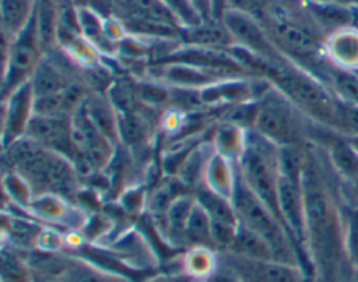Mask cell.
Returning a JSON list of instances; mask_svg holds the SVG:
<instances>
[{
    "label": "cell",
    "mask_w": 358,
    "mask_h": 282,
    "mask_svg": "<svg viewBox=\"0 0 358 282\" xmlns=\"http://www.w3.org/2000/svg\"><path fill=\"white\" fill-rule=\"evenodd\" d=\"M308 10L313 20L322 28L331 29V34L348 28L351 18H354V14L350 11V8L338 3H308Z\"/></svg>",
    "instance_id": "cell-25"
},
{
    "label": "cell",
    "mask_w": 358,
    "mask_h": 282,
    "mask_svg": "<svg viewBox=\"0 0 358 282\" xmlns=\"http://www.w3.org/2000/svg\"><path fill=\"white\" fill-rule=\"evenodd\" d=\"M34 10L35 0H1V29L6 42H11L25 29Z\"/></svg>",
    "instance_id": "cell-18"
},
{
    "label": "cell",
    "mask_w": 358,
    "mask_h": 282,
    "mask_svg": "<svg viewBox=\"0 0 358 282\" xmlns=\"http://www.w3.org/2000/svg\"><path fill=\"white\" fill-rule=\"evenodd\" d=\"M3 188L10 201L25 209H28L35 197L29 183L20 173L11 169H8L3 176Z\"/></svg>",
    "instance_id": "cell-31"
},
{
    "label": "cell",
    "mask_w": 358,
    "mask_h": 282,
    "mask_svg": "<svg viewBox=\"0 0 358 282\" xmlns=\"http://www.w3.org/2000/svg\"><path fill=\"white\" fill-rule=\"evenodd\" d=\"M192 194L196 202L206 211V214L210 216L211 221H218V222H225L232 225L239 223L232 200L217 194L215 191L208 188L203 181H200L193 188Z\"/></svg>",
    "instance_id": "cell-19"
},
{
    "label": "cell",
    "mask_w": 358,
    "mask_h": 282,
    "mask_svg": "<svg viewBox=\"0 0 358 282\" xmlns=\"http://www.w3.org/2000/svg\"><path fill=\"white\" fill-rule=\"evenodd\" d=\"M336 3H338V4H343V6H347V7H350L351 4H357V3H358V0H336Z\"/></svg>",
    "instance_id": "cell-41"
},
{
    "label": "cell",
    "mask_w": 358,
    "mask_h": 282,
    "mask_svg": "<svg viewBox=\"0 0 358 282\" xmlns=\"http://www.w3.org/2000/svg\"><path fill=\"white\" fill-rule=\"evenodd\" d=\"M134 89L137 101L143 107L159 109L172 103V89L161 81H138L134 84Z\"/></svg>",
    "instance_id": "cell-29"
},
{
    "label": "cell",
    "mask_w": 358,
    "mask_h": 282,
    "mask_svg": "<svg viewBox=\"0 0 358 282\" xmlns=\"http://www.w3.org/2000/svg\"><path fill=\"white\" fill-rule=\"evenodd\" d=\"M204 282H242V281L234 271H231L228 267L220 262L214 274L210 275Z\"/></svg>",
    "instance_id": "cell-37"
},
{
    "label": "cell",
    "mask_w": 358,
    "mask_h": 282,
    "mask_svg": "<svg viewBox=\"0 0 358 282\" xmlns=\"http://www.w3.org/2000/svg\"><path fill=\"white\" fill-rule=\"evenodd\" d=\"M71 81L74 80L70 77L67 68L45 53L41 63L35 68L29 84L35 98H41L62 92Z\"/></svg>",
    "instance_id": "cell-12"
},
{
    "label": "cell",
    "mask_w": 358,
    "mask_h": 282,
    "mask_svg": "<svg viewBox=\"0 0 358 282\" xmlns=\"http://www.w3.org/2000/svg\"><path fill=\"white\" fill-rule=\"evenodd\" d=\"M1 282H35L24 253L14 247L3 246Z\"/></svg>",
    "instance_id": "cell-28"
},
{
    "label": "cell",
    "mask_w": 358,
    "mask_h": 282,
    "mask_svg": "<svg viewBox=\"0 0 358 282\" xmlns=\"http://www.w3.org/2000/svg\"><path fill=\"white\" fill-rule=\"evenodd\" d=\"M305 250L313 282H352L354 267L344 240V218L306 151L302 173Z\"/></svg>",
    "instance_id": "cell-1"
},
{
    "label": "cell",
    "mask_w": 358,
    "mask_h": 282,
    "mask_svg": "<svg viewBox=\"0 0 358 282\" xmlns=\"http://www.w3.org/2000/svg\"><path fill=\"white\" fill-rule=\"evenodd\" d=\"M329 57L344 68L352 67L358 70V31L344 28L331 34L327 43Z\"/></svg>",
    "instance_id": "cell-21"
},
{
    "label": "cell",
    "mask_w": 358,
    "mask_h": 282,
    "mask_svg": "<svg viewBox=\"0 0 358 282\" xmlns=\"http://www.w3.org/2000/svg\"><path fill=\"white\" fill-rule=\"evenodd\" d=\"M76 7H88L91 0H70Z\"/></svg>",
    "instance_id": "cell-40"
},
{
    "label": "cell",
    "mask_w": 358,
    "mask_h": 282,
    "mask_svg": "<svg viewBox=\"0 0 358 282\" xmlns=\"http://www.w3.org/2000/svg\"><path fill=\"white\" fill-rule=\"evenodd\" d=\"M267 17L273 34L271 39L287 57V53L309 59L319 54L320 43L310 31L285 18L280 13H267Z\"/></svg>",
    "instance_id": "cell-10"
},
{
    "label": "cell",
    "mask_w": 358,
    "mask_h": 282,
    "mask_svg": "<svg viewBox=\"0 0 358 282\" xmlns=\"http://www.w3.org/2000/svg\"><path fill=\"white\" fill-rule=\"evenodd\" d=\"M248 130L235 126L232 123L224 121L214 131L213 149L214 152L225 156L227 159L238 163L246 144Z\"/></svg>",
    "instance_id": "cell-22"
},
{
    "label": "cell",
    "mask_w": 358,
    "mask_h": 282,
    "mask_svg": "<svg viewBox=\"0 0 358 282\" xmlns=\"http://www.w3.org/2000/svg\"><path fill=\"white\" fill-rule=\"evenodd\" d=\"M35 95L29 81L14 89L3 98V119H1V141L3 149L22 138L28 124L35 114Z\"/></svg>",
    "instance_id": "cell-8"
},
{
    "label": "cell",
    "mask_w": 358,
    "mask_h": 282,
    "mask_svg": "<svg viewBox=\"0 0 358 282\" xmlns=\"http://www.w3.org/2000/svg\"><path fill=\"white\" fill-rule=\"evenodd\" d=\"M28 211L42 221L52 222V223H70L71 219V208L69 201L56 194H39L35 195L31 201Z\"/></svg>",
    "instance_id": "cell-24"
},
{
    "label": "cell",
    "mask_w": 358,
    "mask_h": 282,
    "mask_svg": "<svg viewBox=\"0 0 358 282\" xmlns=\"http://www.w3.org/2000/svg\"><path fill=\"white\" fill-rule=\"evenodd\" d=\"M331 165L340 176L354 181L358 179V149L347 141H336L329 149Z\"/></svg>",
    "instance_id": "cell-30"
},
{
    "label": "cell",
    "mask_w": 358,
    "mask_h": 282,
    "mask_svg": "<svg viewBox=\"0 0 358 282\" xmlns=\"http://www.w3.org/2000/svg\"><path fill=\"white\" fill-rule=\"evenodd\" d=\"M159 1L175 15V18L178 20L182 28H190L204 22L199 15V13L196 11V8L193 7L190 0H159Z\"/></svg>",
    "instance_id": "cell-34"
},
{
    "label": "cell",
    "mask_w": 358,
    "mask_h": 282,
    "mask_svg": "<svg viewBox=\"0 0 358 282\" xmlns=\"http://www.w3.org/2000/svg\"><path fill=\"white\" fill-rule=\"evenodd\" d=\"M203 21H211V3L210 0H190Z\"/></svg>",
    "instance_id": "cell-39"
},
{
    "label": "cell",
    "mask_w": 358,
    "mask_h": 282,
    "mask_svg": "<svg viewBox=\"0 0 358 282\" xmlns=\"http://www.w3.org/2000/svg\"><path fill=\"white\" fill-rule=\"evenodd\" d=\"M220 265V253L207 246L187 247L180 258V271L193 281L204 282Z\"/></svg>",
    "instance_id": "cell-16"
},
{
    "label": "cell",
    "mask_w": 358,
    "mask_h": 282,
    "mask_svg": "<svg viewBox=\"0 0 358 282\" xmlns=\"http://www.w3.org/2000/svg\"><path fill=\"white\" fill-rule=\"evenodd\" d=\"M55 282H133L130 278L105 269L80 257H67V261Z\"/></svg>",
    "instance_id": "cell-14"
},
{
    "label": "cell",
    "mask_w": 358,
    "mask_h": 282,
    "mask_svg": "<svg viewBox=\"0 0 358 282\" xmlns=\"http://www.w3.org/2000/svg\"><path fill=\"white\" fill-rule=\"evenodd\" d=\"M83 105L88 119L98 131L116 145V142H119L117 112L109 98L101 92H90Z\"/></svg>",
    "instance_id": "cell-15"
},
{
    "label": "cell",
    "mask_w": 358,
    "mask_h": 282,
    "mask_svg": "<svg viewBox=\"0 0 358 282\" xmlns=\"http://www.w3.org/2000/svg\"><path fill=\"white\" fill-rule=\"evenodd\" d=\"M193 282H199V281H193Z\"/></svg>",
    "instance_id": "cell-43"
},
{
    "label": "cell",
    "mask_w": 358,
    "mask_h": 282,
    "mask_svg": "<svg viewBox=\"0 0 358 282\" xmlns=\"http://www.w3.org/2000/svg\"><path fill=\"white\" fill-rule=\"evenodd\" d=\"M35 21L39 40L45 53L56 45L57 8L52 0H35Z\"/></svg>",
    "instance_id": "cell-26"
},
{
    "label": "cell",
    "mask_w": 358,
    "mask_h": 282,
    "mask_svg": "<svg viewBox=\"0 0 358 282\" xmlns=\"http://www.w3.org/2000/svg\"><path fill=\"white\" fill-rule=\"evenodd\" d=\"M334 131L350 137H358V103L338 98Z\"/></svg>",
    "instance_id": "cell-32"
},
{
    "label": "cell",
    "mask_w": 358,
    "mask_h": 282,
    "mask_svg": "<svg viewBox=\"0 0 358 282\" xmlns=\"http://www.w3.org/2000/svg\"><path fill=\"white\" fill-rule=\"evenodd\" d=\"M194 205V197L182 194L175 198L164 212V230L166 240L178 247H185V229Z\"/></svg>",
    "instance_id": "cell-17"
},
{
    "label": "cell",
    "mask_w": 358,
    "mask_h": 282,
    "mask_svg": "<svg viewBox=\"0 0 358 282\" xmlns=\"http://www.w3.org/2000/svg\"><path fill=\"white\" fill-rule=\"evenodd\" d=\"M45 52L39 40L34 10V15L25 29L11 42L4 40V67L1 85L3 98L31 80Z\"/></svg>",
    "instance_id": "cell-5"
},
{
    "label": "cell",
    "mask_w": 358,
    "mask_h": 282,
    "mask_svg": "<svg viewBox=\"0 0 358 282\" xmlns=\"http://www.w3.org/2000/svg\"><path fill=\"white\" fill-rule=\"evenodd\" d=\"M221 22L232 35L235 45L246 49L252 54L270 63H280L289 59L277 47L274 40L263 29L262 24L253 17L228 8L222 15Z\"/></svg>",
    "instance_id": "cell-7"
},
{
    "label": "cell",
    "mask_w": 358,
    "mask_h": 282,
    "mask_svg": "<svg viewBox=\"0 0 358 282\" xmlns=\"http://www.w3.org/2000/svg\"><path fill=\"white\" fill-rule=\"evenodd\" d=\"M308 117L273 84L257 99L253 131L275 147H303Z\"/></svg>",
    "instance_id": "cell-3"
},
{
    "label": "cell",
    "mask_w": 358,
    "mask_h": 282,
    "mask_svg": "<svg viewBox=\"0 0 358 282\" xmlns=\"http://www.w3.org/2000/svg\"><path fill=\"white\" fill-rule=\"evenodd\" d=\"M24 137L70 161L77 155L71 138V117H46L34 114Z\"/></svg>",
    "instance_id": "cell-9"
},
{
    "label": "cell",
    "mask_w": 358,
    "mask_h": 282,
    "mask_svg": "<svg viewBox=\"0 0 358 282\" xmlns=\"http://www.w3.org/2000/svg\"><path fill=\"white\" fill-rule=\"evenodd\" d=\"M220 262L234 271L242 282H313L302 267L275 260H249L222 251Z\"/></svg>",
    "instance_id": "cell-6"
},
{
    "label": "cell",
    "mask_w": 358,
    "mask_h": 282,
    "mask_svg": "<svg viewBox=\"0 0 358 282\" xmlns=\"http://www.w3.org/2000/svg\"><path fill=\"white\" fill-rule=\"evenodd\" d=\"M180 39L187 46L228 50L235 40L221 21H204L196 27L182 28Z\"/></svg>",
    "instance_id": "cell-13"
},
{
    "label": "cell",
    "mask_w": 358,
    "mask_h": 282,
    "mask_svg": "<svg viewBox=\"0 0 358 282\" xmlns=\"http://www.w3.org/2000/svg\"><path fill=\"white\" fill-rule=\"evenodd\" d=\"M343 218L345 248L354 269H358V207L348 208Z\"/></svg>",
    "instance_id": "cell-33"
},
{
    "label": "cell",
    "mask_w": 358,
    "mask_h": 282,
    "mask_svg": "<svg viewBox=\"0 0 358 282\" xmlns=\"http://www.w3.org/2000/svg\"><path fill=\"white\" fill-rule=\"evenodd\" d=\"M267 0H229L228 3V8L248 14L257 20L260 24L267 17Z\"/></svg>",
    "instance_id": "cell-35"
},
{
    "label": "cell",
    "mask_w": 358,
    "mask_h": 282,
    "mask_svg": "<svg viewBox=\"0 0 358 282\" xmlns=\"http://www.w3.org/2000/svg\"><path fill=\"white\" fill-rule=\"evenodd\" d=\"M143 282H193V279L179 269L175 272H162L151 275L145 278Z\"/></svg>",
    "instance_id": "cell-36"
},
{
    "label": "cell",
    "mask_w": 358,
    "mask_h": 282,
    "mask_svg": "<svg viewBox=\"0 0 358 282\" xmlns=\"http://www.w3.org/2000/svg\"><path fill=\"white\" fill-rule=\"evenodd\" d=\"M352 282H358V269H355V272H354V281Z\"/></svg>",
    "instance_id": "cell-42"
},
{
    "label": "cell",
    "mask_w": 358,
    "mask_h": 282,
    "mask_svg": "<svg viewBox=\"0 0 358 282\" xmlns=\"http://www.w3.org/2000/svg\"><path fill=\"white\" fill-rule=\"evenodd\" d=\"M193 246H207L214 248L211 239V219L196 200L185 229V247Z\"/></svg>",
    "instance_id": "cell-27"
},
{
    "label": "cell",
    "mask_w": 358,
    "mask_h": 282,
    "mask_svg": "<svg viewBox=\"0 0 358 282\" xmlns=\"http://www.w3.org/2000/svg\"><path fill=\"white\" fill-rule=\"evenodd\" d=\"M201 181L217 194L232 200L238 181V165L213 149L206 161Z\"/></svg>",
    "instance_id": "cell-11"
},
{
    "label": "cell",
    "mask_w": 358,
    "mask_h": 282,
    "mask_svg": "<svg viewBox=\"0 0 358 282\" xmlns=\"http://www.w3.org/2000/svg\"><path fill=\"white\" fill-rule=\"evenodd\" d=\"M211 3V21H221L228 10L229 0H210Z\"/></svg>",
    "instance_id": "cell-38"
},
{
    "label": "cell",
    "mask_w": 358,
    "mask_h": 282,
    "mask_svg": "<svg viewBox=\"0 0 358 282\" xmlns=\"http://www.w3.org/2000/svg\"><path fill=\"white\" fill-rule=\"evenodd\" d=\"M232 204L239 223L257 233L270 247L273 258L280 262L309 269L284 223L246 187L238 172V181L232 195ZM310 275V274H309ZM312 278V276H310Z\"/></svg>",
    "instance_id": "cell-2"
},
{
    "label": "cell",
    "mask_w": 358,
    "mask_h": 282,
    "mask_svg": "<svg viewBox=\"0 0 358 282\" xmlns=\"http://www.w3.org/2000/svg\"><path fill=\"white\" fill-rule=\"evenodd\" d=\"M227 253L249 260H274L268 244L257 233L242 223L238 225L235 239Z\"/></svg>",
    "instance_id": "cell-23"
},
{
    "label": "cell",
    "mask_w": 358,
    "mask_h": 282,
    "mask_svg": "<svg viewBox=\"0 0 358 282\" xmlns=\"http://www.w3.org/2000/svg\"><path fill=\"white\" fill-rule=\"evenodd\" d=\"M117 131L119 141L123 145L129 148L143 147L150 138V120L140 109L127 113H117Z\"/></svg>",
    "instance_id": "cell-20"
},
{
    "label": "cell",
    "mask_w": 358,
    "mask_h": 282,
    "mask_svg": "<svg viewBox=\"0 0 358 282\" xmlns=\"http://www.w3.org/2000/svg\"><path fill=\"white\" fill-rule=\"evenodd\" d=\"M236 165L246 187L281 221L278 211V147L256 131L248 130L245 149Z\"/></svg>",
    "instance_id": "cell-4"
}]
</instances>
